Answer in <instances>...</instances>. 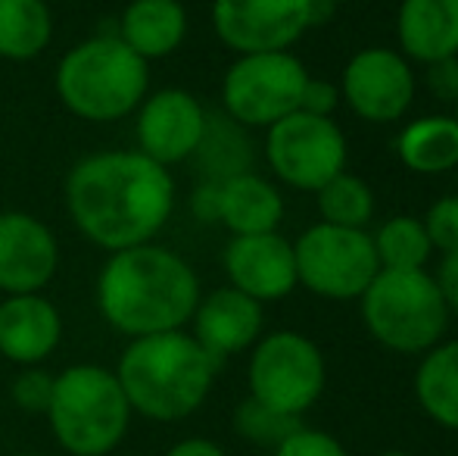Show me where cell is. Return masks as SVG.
Returning a JSON list of instances; mask_svg holds the SVG:
<instances>
[{"label":"cell","instance_id":"cell-1","mask_svg":"<svg viewBox=\"0 0 458 456\" xmlns=\"http://www.w3.org/2000/svg\"><path fill=\"white\" fill-rule=\"evenodd\" d=\"M66 216L103 254L150 244L178 207V185L165 166L134 147L81 157L63 182Z\"/></svg>","mask_w":458,"mask_h":456},{"label":"cell","instance_id":"cell-2","mask_svg":"<svg viewBox=\"0 0 458 456\" xmlns=\"http://www.w3.org/2000/svg\"><path fill=\"white\" fill-rule=\"evenodd\" d=\"M199 297L197 269L157 241L106 254L94 285L103 323L128 341L187 329Z\"/></svg>","mask_w":458,"mask_h":456},{"label":"cell","instance_id":"cell-3","mask_svg":"<svg viewBox=\"0 0 458 456\" xmlns=\"http://www.w3.org/2000/svg\"><path fill=\"white\" fill-rule=\"evenodd\" d=\"M218 366L191 331L178 329L128 341L113 372L134 416L172 426L209 400Z\"/></svg>","mask_w":458,"mask_h":456},{"label":"cell","instance_id":"cell-4","mask_svg":"<svg viewBox=\"0 0 458 456\" xmlns=\"http://www.w3.org/2000/svg\"><path fill=\"white\" fill-rule=\"evenodd\" d=\"M54 88L81 122H122L150 94V63L125 47L115 31H100L60 56Z\"/></svg>","mask_w":458,"mask_h":456},{"label":"cell","instance_id":"cell-5","mask_svg":"<svg viewBox=\"0 0 458 456\" xmlns=\"http://www.w3.org/2000/svg\"><path fill=\"white\" fill-rule=\"evenodd\" d=\"M44 419L63 453L109 456L125 441L134 413L113 369L100 363H75L56 372Z\"/></svg>","mask_w":458,"mask_h":456},{"label":"cell","instance_id":"cell-6","mask_svg":"<svg viewBox=\"0 0 458 456\" xmlns=\"http://www.w3.org/2000/svg\"><path fill=\"white\" fill-rule=\"evenodd\" d=\"M359 300L368 335L393 353H428L449 329V306L428 269H380Z\"/></svg>","mask_w":458,"mask_h":456},{"label":"cell","instance_id":"cell-7","mask_svg":"<svg viewBox=\"0 0 458 456\" xmlns=\"http://www.w3.org/2000/svg\"><path fill=\"white\" fill-rule=\"evenodd\" d=\"M247 384L253 400L266 403L275 413L302 419V413L312 409L325 394V353L300 331L281 329L262 335L250 350Z\"/></svg>","mask_w":458,"mask_h":456},{"label":"cell","instance_id":"cell-8","mask_svg":"<svg viewBox=\"0 0 458 456\" xmlns=\"http://www.w3.org/2000/svg\"><path fill=\"white\" fill-rule=\"evenodd\" d=\"M309 69L293 50L243 54L222 75V113L237 125L272 128L284 116L300 110Z\"/></svg>","mask_w":458,"mask_h":456},{"label":"cell","instance_id":"cell-9","mask_svg":"<svg viewBox=\"0 0 458 456\" xmlns=\"http://www.w3.org/2000/svg\"><path fill=\"white\" fill-rule=\"evenodd\" d=\"M296 281L315 297L359 300L380 272L374 241L365 228L315 222L293 241Z\"/></svg>","mask_w":458,"mask_h":456},{"label":"cell","instance_id":"cell-10","mask_svg":"<svg viewBox=\"0 0 458 456\" xmlns=\"http://www.w3.org/2000/svg\"><path fill=\"white\" fill-rule=\"evenodd\" d=\"M350 147L337 119L312 113H290L266 128V163L281 185L293 191H318L346 172Z\"/></svg>","mask_w":458,"mask_h":456},{"label":"cell","instance_id":"cell-11","mask_svg":"<svg viewBox=\"0 0 458 456\" xmlns=\"http://www.w3.org/2000/svg\"><path fill=\"white\" fill-rule=\"evenodd\" d=\"M212 31L231 54L290 50L321 10L312 0H212Z\"/></svg>","mask_w":458,"mask_h":456},{"label":"cell","instance_id":"cell-12","mask_svg":"<svg viewBox=\"0 0 458 456\" xmlns=\"http://www.w3.org/2000/svg\"><path fill=\"white\" fill-rule=\"evenodd\" d=\"M340 100L371 125L399 122L415 104L411 63L393 47H365L350 56L340 75Z\"/></svg>","mask_w":458,"mask_h":456},{"label":"cell","instance_id":"cell-13","mask_svg":"<svg viewBox=\"0 0 458 456\" xmlns=\"http://www.w3.org/2000/svg\"><path fill=\"white\" fill-rule=\"evenodd\" d=\"M209 110L187 88H159L134 110V151L153 163L172 166L191 163L206 132Z\"/></svg>","mask_w":458,"mask_h":456},{"label":"cell","instance_id":"cell-14","mask_svg":"<svg viewBox=\"0 0 458 456\" xmlns=\"http://www.w3.org/2000/svg\"><path fill=\"white\" fill-rule=\"evenodd\" d=\"M60 269V241L44 219L22 210L0 213V294H44Z\"/></svg>","mask_w":458,"mask_h":456},{"label":"cell","instance_id":"cell-15","mask_svg":"<svg viewBox=\"0 0 458 456\" xmlns=\"http://www.w3.org/2000/svg\"><path fill=\"white\" fill-rule=\"evenodd\" d=\"M222 266L228 275V285L262 306L290 297L293 288L300 285L296 281L293 241H287L281 231L231 237L222 254Z\"/></svg>","mask_w":458,"mask_h":456},{"label":"cell","instance_id":"cell-16","mask_svg":"<svg viewBox=\"0 0 458 456\" xmlns=\"http://www.w3.org/2000/svg\"><path fill=\"white\" fill-rule=\"evenodd\" d=\"M191 335L212 359H228L243 350H253L266 329V310L237 288L222 285L203 294L191 316Z\"/></svg>","mask_w":458,"mask_h":456},{"label":"cell","instance_id":"cell-17","mask_svg":"<svg viewBox=\"0 0 458 456\" xmlns=\"http://www.w3.org/2000/svg\"><path fill=\"white\" fill-rule=\"evenodd\" d=\"M63 344V313L44 294H10L0 300V359L44 366Z\"/></svg>","mask_w":458,"mask_h":456},{"label":"cell","instance_id":"cell-18","mask_svg":"<svg viewBox=\"0 0 458 456\" xmlns=\"http://www.w3.org/2000/svg\"><path fill=\"white\" fill-rule=\"evenodd\" d=\"M396 41L399 54L421 66L458 56V0H403Z\"/></svg>","mask_w":458,"mask_h":456},{"label":"cell","instance_id":"cell-19","mask_svg":"<svg viewBox=\"0 0 458 456\" xmlns=\"http://www.w3.org/2000/svg\"><path fill=\"white\" fill-rule=\"evenodd\" d=\"M187 29L191 19L182 0H128L113 31L140 60L157 63L182 47Z\"/></svg>","mask_w":458,"mask_h":456},{"label":"cell","instance_id":"cell-20","mask_svg":"<svg viewBox=\"0 0 458 456\" xmlns=\"http://www.w3.org/2000/svg\"><path fill=\"white\" fill-rule=\"evenodd\" d=\"M284 219V194L259 172H241L218 182V226L241 235H268Z\"/></svg>","mask_w":458,"mask_h":456},{"label":"cell","instance_id":"cell-21","mask_svg":"<svg viewBox=\"0 0 458 456\" xmlns=\"http://www.w3.org/2000/svg\"><path fill=\"white\" fill-rule=\"evenodd\" d=\"M396 157L418 176H443L458 166V122L453 113H430L405 122Z\"/></svg>","mask_w":458,"mask_h":456},{"label":"cell","instance_id":"cell-22","mask_svg":"<svg viewBox=\"0 0 458 456\" xmlns=\"http://www.w3.org/2000/svg\"><path fill=\"white\" fill-rule=\"evenodd\" d=\"M415 397L418 407L437 426L458 432V338L440 341L428 353H421L415 372Z\"/></svg>","mask_w":458,"mask_h":456},{"label":"cell","instance_id":"cell-23","mask_svg":"<svg viewBox=\"0 0 458 456\" xmlns=\"http://www.w3.org/2000/svg\"><path fill=\"white\" fill-rule=\"evenodd\" d=\"M54 29L47 0H0V60H38L54 41Z\"/></svg>","mask_w":458,"mask_h":456},{"label":"cell","instance_id":"cell-24","mask_svg":"<svg viewBox=\"0 0 458 456\" xmlns=\"http://www.w3.org/2000/svg\"><path fill=\"white\" fill-rule=\"evenodd\" d=\"M193 163L199 166L203 182L212 185L250 172L253 169V147H250L247 128L237 125L225 113H209L203 141L193 153Z\"/></svg>","mask_w":458,"mask_h":456},{"label":"cell","instance_id":"cell-25","mask_svg":"<svg viewBox=\"0 0 458 456\" xmlns=\"http://www.w3.org/2000/svg\"><path fill=\"white\" fill-rule=\"evenodd\" d=\"M371 241L380 269H428L430 256H434V244L428 237L424 219L409 213L390 216L374 231Z\"/></svg>","mask_w":458,"mask_h":456},{"label":"cell","instance_id":"cell-26","mask_svg":"<svg viewBox=\"0 0 458 456\" xmlns=\"http://www.w3.org/2000/svg\"><path fill=\"white\" fill-rule=\"evenodd\" d=\"M321 222L340 228H365L374 216V191L365 178L340 172L315 191Z\"/></svg>","mask_w":458,"mask_h":456},{"label":"cell","instance_id":"cell-27","mask_svg":"<svg viewBox=\"0 0 458 456\" xmlns=\"http://www.w3.org/2000/svg\"><path fill=\"white\" fill-rule=\"evenodd\" d=\"M300 426H302L300 419L275 413V409H268L266 403L253 400V397H247V400L234 409V432L256 447H272L275 451V447L281 444L287 434H293Z\"/></svg>","mask_w":458,"mask_h":456},{"label":"cell","instance_id":"cell-28","mask_svg":"<svg viewBox=\"0 0 458 456\" xmlns=\"http://www.w3.org/2000/svg\"><path fill=\"white\" fill-rule=\"evenodd\" d=\"M54 372H47L44 366H25L10 384V400L16 409L29 416H44L54 397Z\"/></svg>","mask_w":458,"mask_h":456},{"label":"cell","instance_id":"cell-29","mask_svg":"<svg viewBox=\"0 0 458 456\" xmlns=\"http://www.w3.org/2000/svg\"><path fill=\"white\" fill-rule=\"evenodd\" d=\"M424 228H428L434 250H440V254L458 250V194L440 197L424 216Z\"/></svg>","mask_w":458,"mask_h":456},{"label":"cell","instance_id":"cell-30","mask_svg":"<svg viewBox=\"0 0 458 456\" xmlns=\"http://www.w3.org/2000/svg\"><path fill=\"white\" fill-rule=\"evenodd\" d=\"M275 456H346V451L334 434L300 426L275 447Z\"/></svg>","mask_w":458,"mask_h":456},{"label":"cell","instance_id":"cell-31","mask_svg":"<svg viewBox=\"0 0 458 456\" xmlns=\"http://www.w3.org/2000/svg\"><path fill=\"white\" fill-rule=\"evenodd\" d=\"M340 104H344V100H340V88L334 85V82L312 79V75H309L306 91H302V100H300V110L302 113L327 116V119H334V113H337Z\"/></svg>","mask_w":458,"mask_h":456},{"label":"cell","instance_id":"cell-32","mask_svg":"<svg viewBox=\"0 0 458 456\" xmlns=\"http://www.w3.org/2000/svg\"><path fill=\"white\" fill-rule=\"evenodd\" d=\"M428 69V88L437 100H446V104H455L458 98V56H449V60L430 63Z\"/></svg>","mask_w":458,"mask_h":456},{"label":"cell","instance_id":"cell-33","mask_svg":"<svg viewBox=\"0 0 458 456\" xmlns=\"http://www.w3.org/2000/svg\"><path fill=\"white\" fill-rule=\"evenodd\" d=\"M440 288L443 300H446L449 313H458V250H449V254H440V266L437 272H430Z\"/></svg>","mask_w":458,"mask_h":456},{"label":"cell","instance_id":"cell-34","mask_svg":"<svg viewBox=\"0 0 458 456\" xmlns=\"http://www.w3.org/2000/svg\"><path fill=\"white\" fill-rule=\"evenodd\" d=\"M191 213L197 222H218V185L199 182L191 194Z\"/></svg>","mask_w":458,"mask_h":456},{"label":"cell","instance_id":"cell-35","mask_svg":"<svg viewBox=\"0 0 458 456\" xmlns=\"http://www.w3.org/2000/svg\"><path fill=\"white\" fill-rule=\"evenodd\" d=\"M163 456H228V453H225L222 444H216V441H209V438H182Z\"/></svg>","mask_w":458,"mask_h":456},{"label":"cell","instance_id":"cell-36","mask_svg":"<svg viewBox=\"0 0 458 456\" xmlns=\"http://www.w3.org/2000/svg\"><path fill=\"white\" fill-rule=\"evenodd\" d=\"M312 4L325 13V10H331V6H337V4H346V0H312Z\"/></svg>","mask_w":458,"mask_h":456},{"label":"cell","instance_id":"cell-37","mask_svg":"<svg viewBox=\"0 0 458 456\" xmlns=\"http://www.w3.org/2000/svg\"><path fill=\"white\" fill-rule=\"evenodd\" d=\"M380 456H411V453H403V451H390V453H380Z\"/></svg>","mask_w":458,"mask_h":456},{"label":"cell","instance_id":"cell-38","mask_svg":"<svg viewBox=\"0 0 458 456\" xmlns=\"http://www.w3.org/2000/svg\"><path fill=\"white\" fill-rule=\"evenodd\" d=\"M10 456H41V453H29V451H19V453H10Z\"/></svg>","mask_w":458,"mask_h":456},{"label":"cell","instance_id":"cell-39","mask_svg":"<svg viewBox=\"0 0 458 456\" xmlns=\"http://www.w3.org/2000/svg\"><path fill=\"white\" fill-rule=\"evenodd\" d=\"M453 116H455V122H458V98H455V104H453Z\"/></svg>","mask_w":458,"mask_h":456},{"label":"cell","instance_id":"cell-40","mask_svg":"<svg viewBox=\"0 0 458 456\" xmlns=\"http://www.w3.org/2000/svg\"><path fill=\"white\" fill-rule=\"evenodd\" d=\"M0 363H4V359H0Z\"/></svg>","mask_w":458,"mask_h":456}]
</instances>
